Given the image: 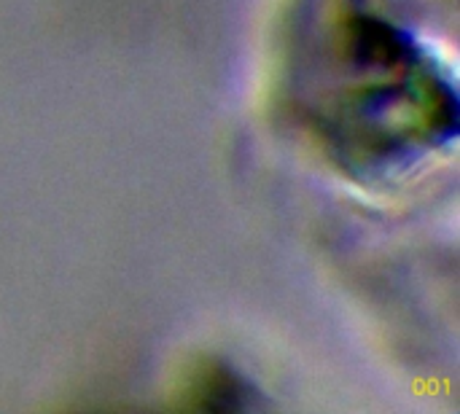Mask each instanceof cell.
Returning a JSON list of instances; mask_svg holds the SVG:
<instances>
[{"mask_svg":"<svg viewBox=\"0 0 460 414\" xmlns=\"http://www.w3.org/2000/svg\"><path fill=\"white\" fill-rule=\"evenodd\" d=\"M189 396H194V407L229 412V410H248L251 393L248 385L229 369L213 366L194 374L189 383Z\"/></svg>","mask_w":460,"mask_h":414,"instance_id":"7a4b0ae2","label":"cell"},{"mask_svg":"<svg viewBox=\"0 0 460 414\" xmlns=\"http://www.w3.org/2000/svg\"><path fill=\"white\" fill-rule=\"evenodd\" d=\"M310 127L350 167L412 162L458 132V100L437 62L375 13H340L310 40L299 67Z\"/></svg>","mask_w":460,"mask_h":414,"instance_id":"6da1fadb","label":"cell"}]
</instances>
